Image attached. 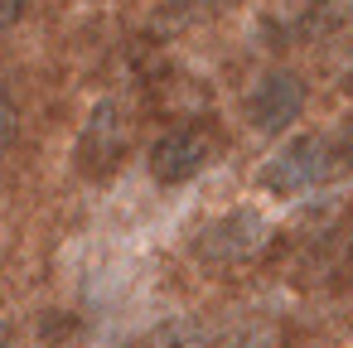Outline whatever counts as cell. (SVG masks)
Here are the masks:
<instances>
[{
	"mask_svg": "<svg viewBox=\"0 0 353 348\" xmlns=\"http://www.w3.org/2000/svg\"><path fill=\"white\" fill-rule=\"evenodd\" d=\"M348 165V141L343 131H319V136H300L290 141L281 155L266 160L261 170V184L281 198L290 194H310V189H324L329 179H339Z\"/></svg>",
	"mask_w": 353,
	"mask_h": 348,
	"instance_id": "obj_1",
	"label": "cell"
},
{
	"mask_svg": "<svg viewBox=\"0 0 353 348\" xmlns=\"http://www.w3.org/2000/svg\"><path fill=\"white\" fill-rule=\"evenodd\" d=\"M266 247H271V227H266V218H261L256 208H232V213L213 218V223L199 232V242H194L199 261L223 266V271L252 266Z\"/></svg>",
	"mask_w": 353,
	"mask_h": 348,
	"instance_id": "obj_2",
	"label": "cell"
},
{
	"mask_svg": "<svg viewBox=\"0 0 353 348\" xmlns=\"http://www.w3.org/2000/svg\"><path fill=\"white\" fill-rule=\"evenodd\" d=\"M305 102H310L305 83H300L290 68H271V73H261L256 88L247 92V116H252V126H256L261 136H281L285 126L300 121Z\"/></svg>",
	"mask_w": 353,
	"mask_h": 348,
	"instance_id": "obj_3",
	"label": "cell"
},
{
	"mask_svg": "<svg viewBox=\"0 0 353 348\" xmlns=\"http://www.w3.org/2000/svg\"><path fill=\"white\" fill-rule=\"evenodd\" d=\"M213 160V141L199 131V126H179V131H165L155 145H150V174L160 184H189L194 174H203Z\"/></svg>",
	"mask_w": 353,
	"mask_h": 348,
	"instance_id": "obj_4",
	"label": "cell"
},
{
	"mask_svg": "<svg viewBox=\"0 0 353 348\" xmlns=\"http://www.w3.org/2000/svg\"><path fill=\"white\" fill-rule=\"evenodd\" d=\"M126 145H131V131H126L121 107L102 102V107L88 116V131H83V141H78V170H83V174H112V170L121 165Z\"/></svg>",
	"mask_w": 353,
	"mask_h": 348,
	"instance_id": "obj_5",
	"label": "cell"
},
{
	"mask_svg": "<svg viewBox=\"0 0 353 348\" xmlns=\"http://www.w3.org/2000/svg\"><path fill=\"white\" fill-rule=\"evenodd\" d=\"M218 348H290V334H285L281 319L252 314V319H242L237 329H228V338H223Z\"/></svg>",
	"mask_w": 353,
	"mask_h": 348,
	"instance_id": "obj_6",
	"label": "cell"
},
{
	"mask_svg": "<svg viewBox=\"0 0 353 348\" xmlns=\"http://www.w3.org/2000/svg\"><path fill=\"white\" fill-rule=\"evenodd\" d=\"M131 348H203V329H199V319L174 314V319H160L155 329H145Z\"/></svg>",
	"mask_w": 353,
	"mask_h": 348,
	"instance_id": "obj_7",
	"label": "cell"
},
{
	"mask_svg": "<svg viewBox=\"0 0 353 348\" xmlns=\"http://www.w3.org/2000/svg\"><path fill=\"white\" fill-rule=\"evenodd\" d=\"M343 20H348V0H314V10L300 20V34H310V39L319 34V39H324V34L339 30Z\"/></svg>",
	"mask_w": 353,
	"mask_h": 348,
	"instance_id": "obj_8",
	"label": "cell"
},
{
	"mask_svg": "<svg viewBox=\"0 0 353 348\" xmlns=\"http://www.w3.org/2000/svg\"><path fill=\"white\" fill-rule=\"evenodd\" d=\"M15 131H20V116H15V107H10V97L0 92V155H6L10 145H15Z\"/></svg>",
	"mask_w": 353,
	"mask_h": 348,
	"instance_id": "obj_9",
	"label": "cell"
},
{
	"mask_svg": "<svg viewBox=\"0 0 353 348\" xmlns=\"http://www.w3.org/2000/svg\"><path fill=\"white\" fill-rule=\"evenodd\" d=\"M25 10H30V0H0V34H6Z\"/></svg>",
	"mask_w": 353,
	"mask_h": 348,
	"instance_id": "obj_10",
	"label": "cell"
},
{
	"mask_svg": "<svg viewBox=\"0 0 353 348\" xmlns=\"http://www.w3.org/2000/svg\"><path fill=\"white\" fill-rule=\"evenodd\" d=\"M194 10H203V15H213V10H223V6H232V0H189Z\"/></svg>",
	"mask_w": 353,
	"mask_h": 348,
	"instance_id": "obj_11",
	"label": "cell"
},
{
	"mask_svg": "<svg viewBox=\"0 0 353 348\" xmlns=\"http://www.w3.org/2000/svg\"><path fill=\"white\" fill-rule=\"evenodd\" d=\"M10 343H15V329H10L6 319H0V348H10Z\"/></svg>",
	"mask_w": 353,
	"mask_h": 348,
	"instance_id": "obj_12",
	"label": "cell"
}]
</instances>
